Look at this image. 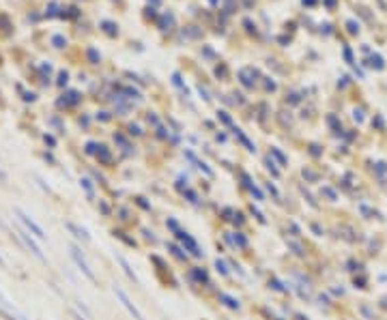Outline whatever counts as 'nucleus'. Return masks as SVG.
<instances>
[{"label":"nucleus","instance_id":"obj_1","mask_svg":"<svg viewBox=\"0 0 387 320\" xmlns=\"http://www.w3.org/2000/svg\"><path fill=\"white\" fill-rule=\"evenodd\" d=\"M15 237L19 239V241H24V245H26V250H28L32 256H35L39 262H43V264H48V258H45V254L41 252V247H39V243H37V239L32 237V234L26 230V228H17L15 230Z\"/></svg>","mask_w":387,"mask_h":320},{"label":"nucleus","instance_id":"obj_2","mask_svg":"<svg viewBox=\"0 0 387 320\" xmlns=\"http://www.w3.org/2000/svg\"><path fill=\"white\" fill-rule=\"evenodd\" d=\"M15 215H17V219H19V224H22V228H26V230H28V232H30L37 241H45V239H48V234H45V230L37 224L35 219L30 217L28 213L24 211V208H15Z\"/></svg>","mask_w":387,"mask_h":320},{"label":"nucleus","instance_id":"obj_3","mask_svg":"<svg viewBox=\"0 0 387 320\" xmlns=\"http://www.w3.org/2000/svg\"><path fill=\"white\" fill-rule=\"evenodd\" d=\"M69 254H71V258H73V262L77 264V269L82 271V275L86 277V279H90L93 284H97V275L93 273V269H90V264L86 262V258H84V254H82V250L77 245H69Z\"/></svg>","mask_w":387,"mask_h":320},{"label":"nucleus","instance_id":"obj_4","mask_svg":"<svg viewBox=\"0 0 387 320\" xmlns=\"http://www.w3.org/2000/svg\"><path fill=\"white\" fill-rule=\"evenodd\" d=\"M114 295H116V299H119L121 301V305L123 308H125L127 312H129V316H131L133 320H144V314H142V312L135 308V305L131 303V299L127 297V292L123 290V288H119V286H114Z\"/></svg>","mask_w":387,"mask_h":320},{"label":"nucleus","instance_id":"obj_5","mask_svg":"<svg viewBox=\"0 0 387 320\" xmlns=\"http://www.w3.org/2000/svg\"><path fill=\"white\" fill-rule=\"evenodd\" d=\"M177 234H179V239H181V241H183V245H185V247H187V250H190V252L194 254V256H202V252H200V247H198V243H196V241H194V239L190 237V234H187V232H183V230H179Z\"/></svg>","mask_w":387,"mask_h":320},{"label":"nucleus","instance_id":"obj_6","mask_svg":"<svg viewBox=\"0 0 387 320\" xmlns=\"http://www.w3.org/2000/svg\"><path fill=\"white\" fill-rule=\"evenodd\" d=\"M64 226H67L69 230L73 232V237H75V239H82L84 243H88V241H90V234H88L86 230H84V228H80L77 224H73V221H67V224H64Z\"/></svg>","mask_w":387,"mask_h":320},{"label":"nucleus","instance_id":"obj_7","mask_svg":"<svg viewBox=\"0 0 387 320\" xmlns=\"http://www.w3.org/2000/svg\"><path fill=\"white\" fill-rule=\"evenodd\" d=\"M217 299H219V303H224L228 310H241V303H239L232 295H228V292H219Z\"/></svg>","mask_w":387,"mask_h":320},{"label":"nucleus","instance_id":"obj_8","mask_svg":"<svg viewBox=\"0 0 387 320\" xmlns=\"http://www.w3.org/2000/svg\"><path fill=\"white\" fill-rule=\"evenodd\" d=\"M116 260H119V264L123 266V271H125V275H127L129 279H131V282H135V284H138V282H140V279H138V275H135V271L131 269V264H129V262H127V260H125V258H123V256H116Z\"/></svg>","mask_w":387,"mask_h":320},{"label":"nucleus","instance_id":"obj_9","mask_svg":"<svg viewBox=\"0 0 387 320\" xmlns=\"http://www.w3.org/2000/svg\"><path fill=\"white\" fill-rule=\"evenodd\" d=\"M80 187L84 189V192H86V195H88L90 200L95 198V192H93V183H90L88 179H80Z\"/></svg>","mask_w":387,"mask_h":320},{"label":"nucleus","instance_id":"obj_10","mask_svg":"<svg viewBox=\"0 0 387 320\" xmlns=\"http://www.w3.org/2000/svg\"><path fill=\"white\" fill-rule=\"evenodd\" d=\"M232 243L239 245V247H248V239H245L241 232H235V239H232Z\"/></svg>","mask_w":387,"mask_h":320},{"label":"nucleus","instance_id":"obj_11","mask_svg":"<svg viewBox=\"0 0 387 320\" xmlns=\"http://www.w3.org/2000/svg\"><path fill=\"white\" fill-rule=\"evenodd\" d=\"M168 247H170V250H172V254H174V256H177V258H181V260H185V258H187V254H183V250H181V247H177L174 243H170Z\"/></svg>","mask_w":387,"mask_h":320},{"label":"nucleus","instance_id":"obj_12","mask_svg":"<svg viewBox=\"0 0 387 320\" xmlns=\"http://www.w3.org/2000/svg\"><path fill=\"white\" fill-rule=\"evenodd\" d=\"M194 277L200 279V282H209V277H206V273L204 271H200V269H194Z\"/></svg>","mask_w":387,"mask_h":320},{"label":"nucleus","instance_id":"obj_13","mask_svg":"<svg viewBox=\"0 0 387 320\" xmlns=\"http://www.w3.org/2000/svg\"><path fill=\"white\" fill-rule=\"evenodd\" d=\"M97 148H99V146H97V142H88V144H86V153L88 155H97V153H99Z\"/></svg>","mask_w":387,"mask_h":320},{"label":"nucleus","instance_id":"obj_14","mask_svg":"<svg viewBox=\"0 0 387 320\" xmlns=\"http://www.w3.org/2000/svg\"><path fill=\"white\" fill-rule=\"evenodd\" d=\"M215 266H217V271L222 273V275H228V269H226V264L222 262V260H215Z\"/></svg>","mask_w":387,"mask_h":320},{"label":"nucleus","instance_id":"obj_15","mask_svg":"<svg viewBox=\"0 0 387 320\" xmlns=\"http://www.w3.org/2000/svg\"><path fill=\"white\" fill-rule=\"evenodd\" d=\"M185 195H187V198H190V202H198V200H196L198 195L194 193V192H190V189H187V192H185Z\"/></svg>","mask_w":387,"mask_h":320},{"label":"nucleus","instance_id":"obj_16","mask_svg":"<svg viewBox=\"0 0 387 320\" xmlns=\"http://www.w3.org/2000/svg\"><path fill=\"white\" fill-rule=\"evenodd\" d=\"M45 142H48V144H50V146H54V144H56V140H54V138H52V135H45Z\"/></svg>","mask_w":387,"mask_h":320},{"label":"nucleus","instance_id":"obj_17","mask_svg":"<svg viewBox=\"0 0 387 320\" xmlns=\"http://www.w3.org/2000/svg\"><path fill=\"white\" fill-rule=\"evenodd\" d=\"M58 84H61V86H64V84H67V73H61V82H58Z\"/></svg>","mask_w":387,"mask_h":320},{"label":"nucleus","instance_id":"obj_18","mask_svg":"<svg viewBox=\"0 0 387 320\" xmlns=\"http://www.w3.org/2000/svg\"><path fill=\"white\" fill-rule=\"evenodd\" d=\"M4 181H6V174L2 172V170H0V183H4Z\"/></svg>","mask_w":387,"mask_h":320},{"label":"nucleus","instance_id":"obj_19","mask_svg":"<svg viewBox=\"0 0 387 320\" xmlns=\"http://www.w3.org/2000/svg\"><path fill=\"white\" fill-rule=\"evenodd\" d=\"M303 2H306V4H314L316 0H303Z\"/></svg>","mask_w":387,"mask_h":320},{"label":"nucleus","instance_id":"obj_20","mask_svg":"<svg viewBox=\"0 0 387 320\" xmlns=\"http://www.w3.org/2000/svg\"><path fill=\"white\" fill-rule=\"evenodd\" d=\"M73 314H75V318H77V320H84V318H82L80 314H77V312H73Z\"/></svg>","mask_w":387,"mask_h":320},{"label":"nucleus","instance_id":"obj_21","mask_svg":"<svg viewBox=\"0 0 387 320\" xmlns=\"http://www.w3.org/2000/svg\"><path fill=\"white\" fill-rule=\"evenodd\" d=\"M0 266H4V258L2 256H0Z\"/></svg>","mask_w":387,"mask_h":320}]
</instances>
